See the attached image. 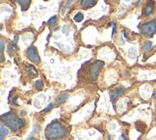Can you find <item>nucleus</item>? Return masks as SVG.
<instances>
[{
	"label": "nucleus",
	"mask_w": 156,
	"mask_h": 140,
	"mask_svg": "<svg viewBox=\"0 0 156 140\" xmlns=\"http://www.w3.org/2000/svg\"><path fill=\"white\" fill-rule=\"evenodd\" d=\"M95 3H97V0H81L80 5H81V7L88 9V8L93 7L94 5H95Z\"/></svg>",
	"instance_id": "nucleus-10"
},
{
	"label": "nucleus",
	"mask_w": 156,
	"mask_h": 140,
	"mask_svg": "<svg viewBox=\"0 0 156 140\" xmlns=\"http://www.w3.org/2000/svg\"><path fill=\"white\" fill-rule=\"evenodd\" d=\"M34 105H35V106L37 107V108H40V107H41V105H40V103H39V101H38V100H36V101H35V103H34Z\"/></svg>",
	"instance_id": "nucleus-24"
},
{
	"label": "nucleus",
	"mask_w": 156,
	"mask_h": 140,
	"mask_svg": "<svg viewBox=\"0 0 156 140\" xmlns=\"http://www.w3.org/2000/svg\"><path fill=\"white\" fill-rule=\"evenodd\" d=\"M27 56L35 64H39L41 62V58L39 56L37 50H36V47L34 46H31L28 48V50H27Z\"/></svg>",
	"instance_id": "nucleus-5"
},
{
	"label": "nucleus",
	"mask_w": 156,
	"mask_h": 140,
	"mask_svg": "<svg viewBox=\"0 0 156 140\" xmlns=\"http://www.w3.org/2000/svg\"><path fill=\"white\" fill-rule=\"evenodd\" d=\"M15 1H16L20 5L22 11H26L29 8L30 4H31V0H15Z\"/></svg>",
	"instance_id": "nucleus-11"
},
{
	"label": "nucleus",
	"mask_w": 156,
	"mask_h": 140,
	"mask_svg": "<svg viewBox=\"0 0 156 140\" xmlns=\"http://www.w3.org/2000/svg\"><path fill=\"white\" fill-rule=\"evenodd\" d=\"M153 11H154V4L152 2H148L147 4H146L145 7H144L143 13L145 16H149Z\"/></svg>",
	"instance_id": "nucleus-9"
},
{
	"label": "nucleus",
	"mask_w": 156,
	"mask_h": 140,
	"mask_svg": "<svg viewBox=\"0 0 156 140\" xmlns=\"http://www.w3.org/2000/svg\"><path fill=\"white\" fill-rule=\"evenodd\" d=\"M0 44H1V63L5 62V57H4V47H5V42L3 39L0 40Z\"/></svg>",
	"instance_id": "nucleus-14"
},
{
	"label": "nucleus",
	"mask_w": 156,
	"mask_h": 140,
	"mask_svg": "<svg viewBox=\"0 0 156 140\" xmlns=\"http://www.w3.org/2000/svg\"><path fill=\"white\" fill-rule=\"evenodd\" d=\"M111 24H112V26H113L112 35H114V34H115V32H116V23H115V21H113V22H111Z\"/></svg>",
	"instance_id": "nucleus-22"
},
{
	"label": "nucleus",
	"mask_w": 156,
	"mask_h": 140,
	"mask_svg": "<svg viewBox=\"0 0 156 140\" xmlns=\"http://www.w3.org/2000/svg\"><path fill=\"white\" fill-rule=\"evenodd\" d=\"M26 140H37V139H36L35 137H33L32 135H30V136H29V137H28Z\"/></svg>",
	"instance_id": "nucleus-25"
},
{
	"label": "nucleus",
	"mask_w": 156,
	"mask_h": 140,
	"mask_svg": "<svg viewBox=\"0 0 156 140\" xmlns=\"http://www.w3.org/2000/svg\"><path fill=\"white\" fill-rule=\"evenodd\" d=\"M125 88H123V87H118V88H116L115 90H113L112 92H111V94H110V99H111V101L112 102H114L115 101L119 96H122V94H124L125 93Z\"/></svg>",
	"instance_id": "nucleus-6"
},
{
	"label": "nucleus",
	"mask_w": 156,
	"mask_h": 140,
	"mask_svg": "<svg viewBox=\"0 0 156 140\" xmlns=\"http://www.w3.org/2000/svg\"><path fill=\"white\" fill-rule=\"evenodd\" d=\"M108 140H112V136L111 135H108Z\"/></svg>",
	"instance_id": "nucleus-30"
},
{
	"label": "nucleus",
	"mask_w": 156,
	"mask_h": 140,
	"mask_svg": "<svg viewBox=\"0 0 156 140\" xmlns=\"http://www.w3.org/2000/svg\"><path fill=\"white\" fill-rule=\"evenodd\" d=\"M17 98H19V96H15V97H14V99H13V105H16V106H19V105H20L19 103L16 102Z\"/></svg>",
	"instance_id": "nucleus-21"
},
{
	"label": "nucleus",
	"mask_w": 156,
	"mask_h": 140,
	"mask_svg": "<svg viewBox=\"0 0 156 140\" xmlns=\"http://www.w3.org/2000/svg\"><path fill=\"white\" fill-rule=\"evenodd\" d=\"M1 123H3L8 129L14 132L20 131L25 125L24 121L13 111H9L3 114L1 116Z\"/></svg>",
	"instance_id": "nucleus-2"
},
{
	"label": "nucleus",
	"mask_w": 156,
	"mask_h": 140,
	"mask_svg": "<svg viewBox=\"0 0 156 140\" xmlns=\"http://www.w3.org/2000/svg\"><path fill=\"white\" fill-rule=\"evenodd\" d=\"M141 1H142V0H139V1H138V2H137V3L135 4V6H138V5H139V4L141 3Z\"/></svg>",
	"instance_id": "nucleus-28"
},
{
	"label": "nucleus",
	"mask_w": 156,
	"mask_h": 140,
	"mask_svg": "<svg viewBox=\"0 0 156 140\" xmlns=\"http://www.w3.org/2000/svg\"><path fill=\"white\" fill-rule=\"evenodd\" d=\"M25 72H26V74L28 75V76L31 77V78H35L36 76H38L37 70L35 69L34 66H31V65H29L28 67H25Z\"/></svg>",
	"instance_id": "nucleus-7"
},
{
	"label": "nucleus",
	"mask_w": 156,
	"mask_h": 140,
	"mask_svg": "<svg viewBox=\"0 0 156 140\" xmlns=\"http://www.w3.org/2000/svg\"><path fill=\"white\" fill-rule=\"evenodd\" d=\"M140 31L143 35H145L147 38H151L156 33V20H152L146 23L142 24L140 26Z\"/></svg>",
	"instance_id": "nucleus-3"
},
{
	"label": "nucleus",
	"mask_w": 156,
	"mask_h": 140,
	"mask_svg": "<svg viewBox=\"0 0 156 140\" xmlns=\"http://www.w3.org/2000/svg\"><path fill=\"white\" fill-rule=\"evenodd\" d=\"M69 94L68 93H62V94H59V96L57 97L56 99V102H57V105H61L65 101H67V100L69 99Z\"/></svg>",
	"instance_id": "nucleus-8"
},
{
	"label": "nucleus",
	"mask_w": 156,
	"mask_h": 140,
	"mask_svg": "<svg viewBox=\"0 0 156 140\" xmlns=\"http://www.w3.org/2000/svg\"><path fill=\"white\" fill-rule=\"evenodd\" d=\"M21 115H23V116H24V115H26V111L25 110H22L21 111Z\"/></svg>",
	"instance_id": "nucleus-26"
},
{
	"label": "nucleus",
	"mask_w": 156,
	"mask_h": 140,
	"mask_svg": "<svg viewBox=\"0 0 156 140\" xmlns=\"http://www.w3.org/2000/svg\"><path fill=\"white\" fill-rule=\"evenodd\" d=\"M119 39H121V40H122V36H121V37H119ZM121 44H122V45H123V44H124V42H123V41H122V42H121Z\"/></svg>",
	"instance_id": "nucleus-29"
},
{
	"label": "nucleus",
	"mask_w": 156,
	"mask_h": 140,
	"mask_svg": "<svg viewBox=\"0 0 156 140\" xmlns=\"http://www.w3.org/2000/svg\"><path fill=\"white\" fill-rule=\"evenodd\" d=\"M122 137L123 138V140H128V139H127L126 137H125V136H124V134H122Z\"/></svg>",
	"instance_id": "nucleus-27"
},
{
	"label": "nucleus",
	"mask_w": 156,
	"mask_h": 140,
	"mask_svg": "<svg viewBox=\"0 0 156 140\" xmlns=\"http://www.w3.org/2000/svg\"><path fill=\"white\" fill-rule=\"evenodd\" d=\"M122 34L124 35V37H125V39H126V41H129V37H128V35L126 34V32H125V30H122Z\"/></svg>",
	"instance_id": "nucleus-23"
},
{
	"label": "nucleus",
	"mask_w": 156,
	"mask_h": 140,
	"mask_svg": "<svg viewBox=\"0 0 156 140\" xmlns=\"http://www.w3.org/2000/svg\"><path fill=\"white\" fill-rule=\"evenodd\" d=\"M48 24L50 26H55L56 24H57V17H51L50 19H49V20H48Z\"/></svg>",
	"instance_id": "nucleus-17"
},
{
	"label": "nucleus",
	"mask_w": 156,
	"mask_h": 140,
	"mask_svg": "<svg viewBox=\"0 0 156 140\" xmlns=\"http://www.w3.org/2000/svg\"><path fill=\"white\" fill-rule=\"evenodd\" d=\"M40 130H41L40 126H39L38 124H36V125L34 126V130H33V131H32V134H34V133H39Z\"/></svg>",
	"instance_id": "nucleus-20"
},
{
	"label": "nucleus",
	"mask_w": 156,
	"mask_h": 140,
	"mask_svg": "<svg viewBox=\"0 0 156 140\" xmlns=\"http://www.w3.org/2000/svg\"><path fill=\"white\" fill-rule=\"evenodd\" d=\"M103 65H104V63L102 61H95V62H94L91 65V67H90V76H91L92 81L97 80L98 72H99L100 69L103 67Z\"/></svg>",
	"instance_id": "nucleus-4"
},
{
	"label": "nucleus",
	"mask_w": 156,
	"mask_h": 140,
	"mask_svg": "<svg viewBox=\"0 0 156 140\" xmlns=\"http://www.w3.org/2000/svg\"><path fill=\"white\" fill-rule=\"evenodd\" d=\"M53 106H54L53 103H49V105H47V106L44 109V110H41V113H46V112H49V111L51 110V109L53 108Z\"/></svg>",
	"instance_id": "nucleus-18"
},
{
	"label": "nucleus",
	"mask_w": 156,
	"mask_h": 140,
	"mask_svg": "<svg viewBox=\"0 0 156 140\" xmlns=\"http://www.w3.org/2000/svg\"><path fill=\"white\" fill-rule=\"evenodd\" d=\"M0 129H1V135H0V140H3L5 138V136H7V134L9 133V130L4 126L3 123H1V125H0Z\"/></svg>",
	"instance_id": "nucleus-12"
},
{
	"label": "nucleus",
	"mask_w": 156,
	"mask_h": 140,
	"mask_svg": "<svg viewBox=\"0 0 156 140\" xmlns=\"http://www.w3.org/2000/svg\"><path fill=\"white\" fill-rule=\"evenodd\" d=\"M144 50H145L146 52H149L151 51L152 50V42L151 41H147L145 44H144Z\"/></svg>",
	"instance_id": "nucleus-13"
},
{
	"label": "nucleus",
	"mask_w": 156,
	"mask_h": 140,
	"mask_svg": "<svg viewBox=\"0 0 156 140\" xmlns=\"http://www.w3.org/2000/svg\"><path fill=\"white\" fill-rule=\"evenodd\" d=\"M71 2H73V0H68L67 3H66V4L64 5V7H63V10H62V14H64V13H65V11L67 10V8H69V6L71 4Z\"/></svg>",
	"instance_id": "nucleus-19"
},
{
	"label": "nucleus",
	"mask_w": 156,
	"mask_h": 140,
	"mask_svg": "<svg viewBox=\"0 0 156 140\" xmlns=\"http://www.w3.org/2000/svg\"><path fill=\"white\" fill-rule=\"evenodd\" d=\"M35 86H36V88H37L39 91H41L44 89V82H43V80H37L36 81V83H35Z\"/></svg>",
	"instance_id": "nucleus-15"
},
{
	"label": "nucleus",
	"mask_w": 156,
	"mask_h": 140,
	"mask_svg": "<svg viewBox=\"0 0 156 140\" xmlns=\"http://www.w3.org/2000/svg\"><path fill=\"white\" fill-rule=\"evenodd\" d=\"M67 134L68 130L58 120L52 121L44 130V136L47 140H58L66 137Z\"/></svg>",
	"instance_id": "nucleus-1"
},
{
	"label": "nucleus",
	"mask_w": 156,
	"mask_h": 140,
	"mask_svg": "<svg viewBox=\"0 0 156 140\" xmlns=\"http://www.w3.org/2000/svg\"><path fill=\"white\" fill-rule=\"evenodd\" d=\"M83 19H84V16H83L82 13H77V14L73 17V20H74L75 21H77V22L82 21Z\"/></svg>",
	"instance_id": "nucleus-16"
}]
</instances>
